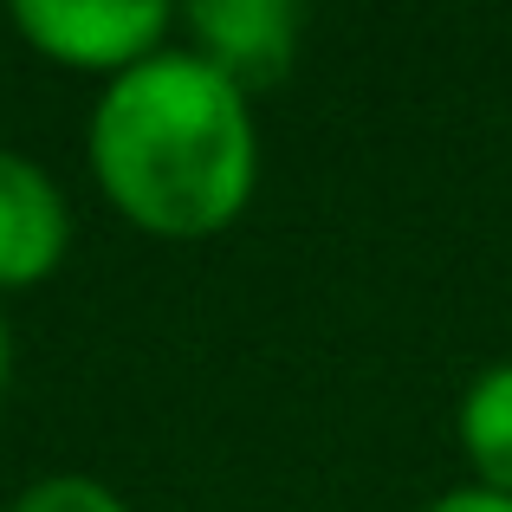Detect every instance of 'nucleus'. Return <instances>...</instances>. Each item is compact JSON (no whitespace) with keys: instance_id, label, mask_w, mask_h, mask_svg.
<instances>
[{"instance_id":"0eeeda50","label":"nucleus","mask_w":512,"mask_h":512,"mask_svg":"<svg viewBox=\"0 0 512 512\" xmlns=\"http://www.w3.org/2000/svg\"><path fill=\"white\" fill-rule=\"evenodd\" d=\"M435 512H512V500H506V493H448V500H441Z\"/></svg>"},{"instance_id":"f03ea898","label":"nucleus","mask_w":512,"mask_h":512,"mask_svg":"<svg viewBox=\"0 0 512 512\" xmlns=\"http://www.w3.org/2000/svg\"><path fill=\"white\" fill-rule=\"evenodd\" d=\"M13 20L33 33L39 52L65 65H143V52L156 46V33L169 26V13L156 0H20Z\"/></svg>"},{"instance_id":"6e6552de","label":"nucleus","mask_w":512,"mask_h":512,"mask_svg":"<svg viewBox=\"0 0 512 512\" xmlns=\"http://www.w3.org/2000/svg\"><path fill=\"white\" fill-rule=\"evenodd\" d=\"M0 383H7V325H0Z\"/></svg>"},{"instance_id":"7ed1b4c3","label":"nucleus","mask_w":512,"mask_h":512,"mask_svg":"<svg viewBox=\"0 0 512 512\" xmlns=\"http://www.w3.org/2000/svg\"><path fill=\"white\" fill-rule=\"evenodd\" d=\"M65 253V201L46 169L0 150V286H33Z\"/></svg>"},{"instance_id":"39448f33","label":"nucleus","mask_w":512,"mask_h":512,"mask_svg":"<svg viewBox=\"0 0 512 512\" xmlns=\"http://www.w3.org/2000/svg\"><path fill=\"white\" fill-rule=\"evenodd\" d=\"M461 441H467V454H474V467L493 480V493L512 500V363L487 370L474 389H467Z\"/></svg>"},{"instance_id":"20e7f679","label":"nucleus","mask_w":512,"mask_h":512,"mask_svg":"<svg viewBox=\"0 0 512 512\" xmlns=\"http://www.w3.org/2000/svg\"><path fill=\"white\" fill-rule=\"evenodd\" d=\"M188 20H195L214 72L234 78V85H247V78H279L286 72L299 13H292L286 0H201Z\"/></svg>"},{"instance_id":"423d86ee","label":"nucleus","mask_w":512,"mask_h":512,"mask_svg":"<svg viewBox=\"0 0 512 512\" xmlns=\"http://www.w3.org/2000/svg\"><path fill=\"white\" fill-rule=\"evenodd\" d=\"M13 512H124V500L104 493L98 480H46V487H33Z\"/></svg>"},{"instance_id":"f257e3e1","label":"nucleus","mask_w":512,"mask_h":512,"mask_svg":"<svg viewBox=\"0 0 512 512\" xmlns=\"http://www.w3.org/2000/svg\"><path fill=\"white\" fill-rule=\"evenodd\" d=\"M91 169L130 221L214 234L253 195V117L208 59L156 52L130 65L91 117Z\"/></svg>"}]
</instances>
